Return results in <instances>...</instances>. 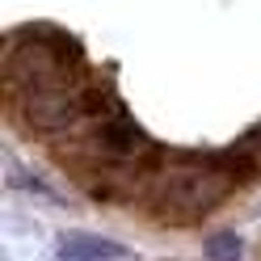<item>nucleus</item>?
<instances>
[{"label": "nucleus", "instance_id": "nucleus-1", "mask_svg": "<svg viewBox=\"0 0 261 261\" xmlns=\"http://www.w3.org/2000/svg\"><path fill=\"white\" fill-rule=\"evenodd\" d=\"M63 257H72V261H114V257H122V249L110 244V240H97V236H68L63 240Z\"/></svg>", "mask_w": 261, "mask_h": 261}]
</instances>
